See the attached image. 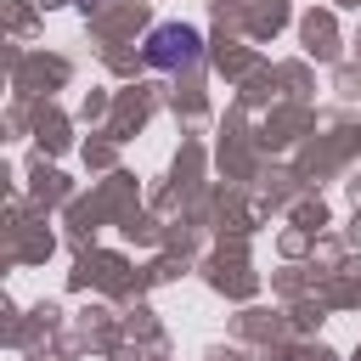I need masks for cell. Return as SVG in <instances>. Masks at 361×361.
<instances>
[{
    "label": "cell",
    "mask_w": 361,
    "mask_h": 361,
    "mask_svg": "<svg viewBox=\"0 0 361 361\" xmlns=\"http://www.w3.org/2000/svg\"><path fill=\"white\" fill-rule=\"evenodd\" d=\"M197 56H203V34L186 28V23H158V28L147 34V62H152L158 73H180V68H192Z\"/></svg>",
    "instance_id": "cell-1"
}]
</instances>
